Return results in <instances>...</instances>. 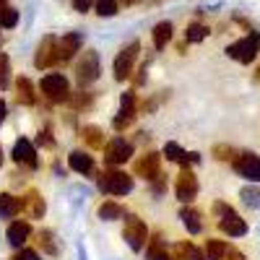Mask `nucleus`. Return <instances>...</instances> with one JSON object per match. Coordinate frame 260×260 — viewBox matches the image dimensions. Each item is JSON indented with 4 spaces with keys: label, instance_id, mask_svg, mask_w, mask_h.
<instances>
[{
    "label": "nucleus",
    "instance_id": "nucleus-14",
    "mask_svg": "<svg viewBox=\"0 0 260 260\" xmlns=\"http://www.w3.org/2000/svg\"><path fill=\"white\" fill-rule=\"evenodd\" d=\"M164 156L169 159V161H175V164H180L182 169L187 167V164H198L201 161V154L198 151H187L185 148H180L177 143H164Z\"/></svg>",
    "mask_w": 260,
    "mask_h": 260
},
{
    "label": "nucleus",
    "instance_id": "nucleus-3",
    "mask_svg": "<svg viewBox=\"0 0 260 260\" xmlns=\"http://www.w3.org/2000/svg\"><path fill=\"white\" fill-rule=\"evenodd\" d=\"M39 89L50 102H68L71 99V83L62 73H47L45 78H42Z\"/></svg>",
    "mask_w": 260,
    "mask_h": 260
},
{
    "label": "nucleus",
    "instance_id": "nucleus-16",
    "mask_svg": "<svg viewBox=\"0 0 260 260\" xmlns=\"http://www.w3.org/2000/svg\"><path fill=\"white\" fill-rule=\"evenodd\" d=\"M21 208L26 211L29 219H42V216H45V201H42V195H39L37 190H29V192L24 195Z\"/></svg>",
    "mask_w": 260,
    "mask_h": 260
},
{
    "label": "nucleus",
    "instance_id": "nucleus-4",
    "mask_svg": "<svg viewBox=\"0 0 260 260\" xmlns=\"http://www.w3.org/2000/svg\"><path fill=\"white\" fill-rule=\"evenodd\" d=\"M138 52H141V42H130L127 47L120 50V55L115 57V81H127L130 73H133V65L138 60Z\"/></svg>",
    "mask_w": 260,
    "mask_h": 260
},
{
    "label": "nucleus",
    "instance_id": "nucleus-7",
    "mask_svg": "<svg viewBox=\"0 0 260 260\" xmlns=\"http://www.w3.org/2000/svg\"><path fill=\"white\" fill-rule=\"evenodd\" d=\"M133 172H136L138 177H143L146 182H156L161 177V154H156V151L143 154L141 159H136Z\"/></svg>",
    "mask_w": 260,
    "mask_h": 260
},
{
    "label": "nucleus",
    "instance_id": "nucleus-41",
    "mask_svg": "<svg viewBox=\"0 0 260 260\" xmlns=\"http://www.w3.org/2000/svg\"><path fill=\"white\" fill-rule=\"evenodd\" d=\"M120 107H136V94L133 91H125L120 96Z\"/></svg>",
    "mask_w": 260,
    "mask_h": 260
},
{
    "label": "nucleus",
    "instance_id": "nucleus-25",
    "mask_svg": "<svg viewBox=\"0 0 260 260\" xmlns=\"http://www.w3.org/2000/svg\"><path fill=\"white\" fill-rule=\"evenodd\" d=\"M151 37H154V47L164 50L172 42V24H169V21H159V24L154 26V31H151Z\"/></svg>",
    "mask_w": 260,
    "mask_h": 260
},
{
    "label": "nucleus",
    "instance_id": "nucleus-23",
    "mask_svg": "<svg viewBox=\"0 0 260 260\" xmlns=\"http://www.w3.org/2000/svg\"><path fill=\"white\" fill-rule=\"evenodd\" d=\"M146 257H148V260H175V257H172V252H167V245H164V240H161L159 234L148 240V245H146Z\"/></svg>",
    "mask_w": 260,
    "mask_h": 260
},
{
    "label": "nucleus",
    "instance_id": "nucleus-12",
    "mask_svg": "<svg viewBox=\"0 0 260 260\" xmlns=\"http://www.w3.org/2000/svg\"><path fill=\"white\" fill-rule=\"evenodd\" d=\"M13 161L21 164V167H29V169H37L39 167L37 151H34V146H31L29 138H18L13 143Z\"/></svg>",
    "mask_w": 260,
    "mask_h": 260
},
{
    "label": "nucleus",
    "instance_id": "nucleus-9",
    "mask_svg": "<svg viewBox=\"0 0 260 260\" xmlns=\"http://www.w3.org/2000/svg\"><path fill=\"white\" fill-rule=\"evenodd\" d=\"M130 156H133V143L125 138H112L104 146V164H110V167H120Z\"/></svg>",
    "mask_w": 260,
    "mask_h": 260
},
{
    "label": "nucleus",
    "instance_id": "nucleus-44",
    "mask_svg": "<svg viewBox=\"0 0 260 260\" xmlns=\"http://www.w3.org/2000/svg\"><path fill=\"white\" fill-rule=\"evenodd\" d=\"M117 3H120V6H125V8H127V6H133V3H136V0H117Z\"/></svg>",
    "mask_w": 260,
    "mask_h": 260
},
{
    "label": "nucleus",
    "instance_id": "nucleus-24",
    "mask_svg": "<svg viewBox=\"0 0 260 260\" xmlns=\"http://www.w3.org/2000/svg\"><path fill=\"white\" fill-rule=\"evenodd\" d=\"M180 219H182V224H185V229H187L190 234H201V229H203V221H201V213L195 211V208L185 206V208L180 211Z\"/></svg>",
    "mask_w": 260,
    "mask_h": 260
},
{
    "label": "nucleus",
    "instance_id": "nucleus-47",
    "mask_svg": "<svg viewBox=\"0 0 260 260\" xmlns=\"http://www.w3.org/2000/svg\"><path fill=\"white\" fill-rule=\"evenodd\" d=\"M255 78H257V81H260V68H257V76H255Z\"/></svg>",
    "mask_w": 260,
    "mask_h": 260
},
{
    "label": "nucleus",
    "instance_id": "nucleus-27",
    "mask_svg": "<svg viewBox=\"0 0 260 260\" xmlns=\"http://www.w3.org/2000/svg\"><path fill=\"white\" fill-rule=\"evenodd\" d=\"M133 122H136V107H120L117 117L112 120V127L117 130V133H122V130L130 127Z\"/></svg>",
    "mask_w": 260,
    "mask_h": 260
},
{
    "label": "nucleus",
    "instance_id": "nucleus-18",
    "mask_svg": "<svg viewBox=\"0 0 260 260\" xmlns=\"http://www.w3.org/2000/svg\"><path fill=\"white\" fill-rule=\"evenodd\" d=\"M68 167L73 172H78V175H91V172H94V156L83 154V151H71Z\"/></svg>",
    "mask_w": 260,
    "mask_h": 260
},
{
    "label": "nucleus",
    "instance_id": "nucleus-36",
    "mask_svg": "<svg viewBox=\"0 0 260 260\" xmlns=\"http://www.w3.org/2000/svg\"><path fill=\"white\" fill-rule=\"evenodd\" d=\"M68 102H71V107H73V110H89V107H91V102H94V96H91V94H86V91H81V94L71 96Z\"/></svg>",
    "mask_w": 260,
    "mask_h": 260
},
{
    "label": "nucleus",
    "instance_id": "nucleus-22",
    "mask_svg": "<svg viewBox=\"0 0 260 260\" xmlns=\"http://www.w3.org/2000/svg\"><path fill=\"white\" fill-rule=\"evenodd\" d=\"M219 229L224 232V234H229V237H245L247 234V224H245V219H240V216H226V219H221L219 221Z\"/></svg>",
    "mask_w": 260,
    "mask_h": 260
},
{
    "label": "nucleus",
    "instance_id": "nucleus-31",
    "mask_svg": "<svg viewBox=\"0 0 260 260\" xmlns=\"http://www.w3.org/2000/svg\"><path fill=\"white\" fill-rule=\"evenodd\" d=\"M39 247L45 250L47 255H57V245H55V234L50 229H42L39 232Z\"/></svg>",
    "mask_w": 260,
    "mask_h": 260
},
{
    "label": "nucleus",
    "instance_id": "nucleus-40",
    "mask_svg": "<svg viewBox=\"0 0 260 260\" xmlns=\"http://www.w3.org/2000/svg\"><path fill=\"white\" fill-rule=\"evenodd\" d=\"M71 6H73V11L86 13V11H91L96 6V0H71Z\"/></svg>",
    "mask_w": 260,
    "mask_h": 260
},
{
    "label": "nucleus",
    "instance_id": "nucleus-17",
    "mask_svg": "<svg viewBox=\"0 0 260 260\" xmlns=\"http://www.w3.org/2000/svg\"><path fill=\"white\" fill-rule=\"evenodd\" d=\"M16 99H18V104H26V107H34V104H37L34 83H31L26 76L16 78Z\"/></svg>",
    "mask_w": 260,
    "mask_h": 260
},
{
    "label": "nucleus",
    "instance_id": "nucleus-46",
    "mask_svg": "<svg viewBox=\"0 0 260 260\" xmlns=\"http://www.w3.org/2000/svg\"><path fill=\"white\" fill-rule=\"evenodd\" d=\"M0 167H3V148H0Z\"/></svg>",
    "mask_w": 260,
    "mask_h": 260
},
{
    "label": "nucleus",
    "instance_id": "nucleus-29",
    "mask_svg": "<svg viewBox=\"0 0 260 260\" xmlns=\"http://www.w3.org/2000/svg\"><path fill=\"white\" fill-rule=\"evenodd\" d=\"M208 37V26L206 24H198V21H192V24H187L185 29V42L187 45H195V42H203Z\"/></svg>",
    "mask_w": 260,
    "mask_h": 260
},
{
    "label": "nucleus",
    "instance_id": "nucleus-20",
    "mask_svg": "<svg viewBox=\"0 0 260 260\" xmlns=\"http://www.w3.org/2000/svg\"><path fill=\"white\" fill-rule=\"evenodd\" d=\"M172 257L175 260H206V252H201L192 242H177L172 247Z\"/></svg>",
    "mask_w": 260,
    "mask_h": 260
},
{
    "label": "nucleus",
    "instance_id": "nucleus-37",
    "mask_svg": "<svg viewBox=\"0 0 260 260\" xmlns=\"http://www.w3.org/2000/svg\"><path fill=\"white\" fill-rule=\"evenodd\" d=\"M39 143L45 146V148H55V138H52V127L50 125H45L39 130Z\"/></svg>",
    "mask_w": 260,
    "mask_h": 260
},
{
    "label": "nucleus",
    "instance_id": "nucleus-32",
    "mask_svg": "<svg viewBox=\"0 0 260 260\" xmlns=\"http://www.w3.org/2000/svg\"><path fill=\"white\" fill-rule=\"evenodd\" d=\"M16 24H18V11L11 8V6L0 8V26H3V29H13Z\"/></svg>",
    "mask_w": 260,
    "mask_h": 260
},
{
    "label": "nucleus",
    "instance_id": "nucleus-43",
    "mask_svg": "<svg viewBox=\"0 0 260 260\" xmlns=\"http://www.w3.org/2000/svg\"><path fill=\"white\" fill-rule=\"evenodd\" d=\"M6 115H8V107H6V102H3V99H0V125H3Z\"/></svg>",
    "mask_w": 260,
    "mask_h": 260
},
{
    "label": "nucleus",
    "instance_id": "nucleus-39",
    "mask_svg": "<svg viewBox=\"0 0 260 260\" xmlns=\"http://www.w3.org/2000/svg\"><path fill=\"white\" fill-rule=\"evenodd\" d=\"M11 260H42V257H39L34 250H29V247H21L18 252L11 255Z\"/></svg>",
    "mask_w": 260,
    "mask_h": 260
},
{
    "label": "nucleus",
    "instance_id": "nucleus-21",
    "mask_svg": "<svg viewBox=\"0 0 260 260\" xmlns=\"http://www.w3.org/2000/svg\"><path fill=\"white\" fill-rule=\"evenodd\" d=\"M21 208V201L11 192H0V219H16Z\"/></svg>",
    "mask_w": 260,
    "mask_h": 260
},
{
    "label": "nucleus",
    "instance_id": "nucleus-6",
    "mask_svg": "<svg viewBox=\"0 0 260 260\" xmlns=\"http://www.w3.org/2000/svg\"><path fill=\"white\" fill-rule=\"evenodd\" d=\"M96 78H99V55L96 50H86L76 65V81L81 86H91Z\"/></svg>",
    "mask_w": 260,
    "mask_h": 260
},
{
    "label": "nucleus",
    "instance_id": "nucleus-34",
    "mask_svg": "<svg viewBox=\"0 0 260 260\" xmlns=\"http://www.w3.org/2000/svg\"><path fill=\"white\" fill-rule=\"evenodd\" d=\"M96 13L99 16H107V18H110V16H115L117 11H120V3H117V0H96Z\"/></svg>",
    "mask_w": 260,
    "mask_h": 260
},
{
    "label": "nucleus",
    "instance_id": "nucleus-35",
    "mask_svg": "<svg viewBox=\"0 0 260 260\" xmlns=\"http://www.w3.org/2000/svg\"><path fill=\"white\" fill-rule=\"evenodd\" d=\"M240 198H242L250 208H260V190H257V187H242Z\"/></svg>",
    "mask_w": 260,
    "mask_h": 260
},
{
    "label": "nucleus",
    "instance_id": "nucleus-11",
    "mask_svg": "<svg viewBox=\"0 0 260 260\" xmlns=\"http://www.w3.org/2000/svg\"><path fill=\"white\" fill-rule=\"evenodd\" d=\"M175 195H177V201L190 206L195 201V195H198V177L192 175V169L185 167L180 172V177H177V185H175Z\"/></svg>",
    "mask_w": 260,
    "mask_h": 260
},
{
    "label": "nucleus",
    "instance_id": "nucleus-38",
    "mask_svg": "<svg viewBox=\"0 0 260 260\" xmlns=\"http://www.w3.org/2000/svg\"><path fill=\"white\" fill-rule=\"evenodd\" d=\"M213 213L219 216V219H226V216H234L237 211H234L229 203H221V201H219V203H213Z\"/></svg>",
    "mask_w": 260,
    "mask_h": 260
},
{
    "label": "nucleus",
    "instance_id": "nucleus-33",
    "mask_svg": "<svg viewBox=\"0 0 260 260\" xmlns=\"http://www.w3.org/2000/svg\"><path fill=\"white\" fill-rule=\"evenodd\" d=\"M213 156L219 159V161H232L234 164V159L240 156L237 151L232 148V146H224V143H219V146H213Z\"/></svg>",
    "mask_w": 260,
    "mask_h": 260
},
{
    "label": "nucleus",
    "instance_id": "nucleus-26",
    "mask_svg": "<svg viewBox=\"0 0 260 260\" xmlns=\"http://www.w3.org/2000/svg\"><path fill=\"white\" fill-rule=\"evenodd\" d=\"M99 219H104V221H117V219H127V216H125V208H122L120 203L104 201V203L99 206Z\"/></svg>",
    "mask_w": 260,
    "mask_h": 260
},
{
    "label": "nucleus",
    "instance_id": "nucleus-19",
    "mask_svg": "<svg viewBox=\"0 0 260 260\" xmlns=\"http://www.w3.org/2000/svg\"><path fill=\"white\" fill-rule=\"evenodd\" d=\"M81 138H83L86 146L94 148V151H99V148L107 146V143H104V130L96 127V125H83V127H81Z\"/></svg>",
    "mask_w": 260,
    "mask_h": 260
},
{
    "label": "nucleus",
    "instance_id": "nucleus-13",
    "mask_svg": "<svg viewBox=\"0 0 260 260\" xmlns=\"http://www.w3.org/2000/svg\"><path fill=\"white\" fill-rule=\"evenodd\" d=\"M81 45H83V37H81V31L62 34V39H57V57H60V62H68V60H73V55L81 50Z\"/></svg>",
    "mask_w": 260,
    "mask_h": 260
},
{
    "label": "nucleus",
    "instance_id": "nucleus-1",
    "mask_svg": "<svg viewBox=\"0 0 260 260\" xmlns=\"http://www.w3.org/2000/svg\"><path fill=\"white\" fill-rule=\"evenodd\" d=\"M96 185L104 195H127L133 190V177L127 172H120V169H107L99 175Z\"/></svg>",
    "mask_w": 260,
    "mask_h": 260
},
{
    "label": "nucleus",
    "instance_id": "nucleus-2",
    "mask_svg": "<svg viewBox=\"0 0 260 260\" xmlns=\"http://www.w3.org/2000/svg\"><path fill=\"white\" fill-rule=\"evenodd\" d=\"M257 52H260V31H252V34L232 42V45L226 47V55H229L232 60L245 62V65L252 62V60L257 57Z\"/></svg>",
    "mask_w": 260,
    "mask_h": 260
},
{
    "label": "nucleus",
    "instance_id": "nucleus-45",
    "mask_svg": "<svg viewBox=\"0 0 260 260\" xmlns=\"http://www.w3.org/2000/svg\"><path fill=\"white\" fill-rule=\"evenodd\" d=\"M8 6V0H0V8H6Z\"/></svg>",
    "mask_w": 260,
    "mask_h": 260
},
{
    "label": "nucleus",
    "instance_id": "nucleus-15",
    "mask_svg": "<svg viewBox=\"0 0 260 260\" xmlns=\"http://www.w3.org/2000/svg\"><path fill=\"white\" fill-rule=\"evenodd\" d=\"M29 234H31V224H29V221H13V224L8 226V232H6L8 242H11L13 247H18V250L26 245Z\"/></svg>",
    "mask_w": 260,
    "mask_h": 260
},
{
    "label": "nucleus",
    "instance_id": "nucleus-28",
    "mask_svg": "<svg viewBox=\"0 0 260 260\" xmlns=\"http://www.w3.org/2000/svg\"><path fill=\"white\" fill-rule=\"evenodd\" d=\"M203 252H206V260H224L226 252H229V245L221 242V240H208Z\"/></svg>",
    "mask_w": 260,
    "mask_h": 260
},
{
    "label": "nucleus",
    "instance_id": "nucleus-30",
    "mask_svg": "<svg viewBox=\"0 0 260 260\" xmlns=\"http://www.w3.org/2000/svg\"><path fill=\"white\" fill-rule=\"evenodd\" d=\"M11 86V60L6 52H0V91H6Z\"/></svg>",
    "mask_w": 260,
    "mask_h": 260
},
{
    "label": "nucleus",
    "instance_id": "nucleus-8",
    "mask_svg": "<svg viewBox=\"0 0 260 260\" xmlns=\"http://www.w3.org/2000/svg\"><path fill=\"white\" fill-rule=\"evenodd\" d=\"M55 62H60V57H57V39H55L52 34H47V37L37 45L34 65H37L39 71H47V68H52Z\"/></svg>",
    "mask_w": 260,
    "mask_h": 260
},
{
    "label": "nucleus",
    "instance_id": "nucleus-10",
    "mask_svg": "<svg viewBox=\"0 0 260 260\" xmlns=\"http://www.w3.org/2000/svg\"><path fill=\"white\" fill-rule=\"evenodd\" d=\"M232 167L240 177H245L250 182H260V156L252 154V151H242V154L234 159Z\"/></svg>",
    "mask_w": 260,
    "mask_h": 260
},
{
    "label": "nucleus",
    "instance_id": "nucleus-42",
    "mask_svg": "<svg viewBox=\"0 0 260 260\" xmlns=\"http://www.w3.org/2000/svg\"><path fill=\"white\" fill-rule=\"evenodd\" d=\"M224 260H245V255H242V252H240V250H229V252H226V257H224Z\"/></svg>",
    "mask_w": 260,
    "mask_h": 260
},
{
    "label": "nucleus",
    "instance_id": "nucleus-5",
    "mask_svg": "<svg viewBox=\"0 0 260 260\" xmlns=\"http://www.w3.org/2000/svg\"><path fill=\"white\" fill-rule=\"evenodd\" d=\"M122 237H125V242L130 245V250H136V252L148 245V229H146V224L138 219V216H127L125 219Z\"/></svg>",
    "mask_w": 260,
    "mask_h": 260
}]
</instances>
